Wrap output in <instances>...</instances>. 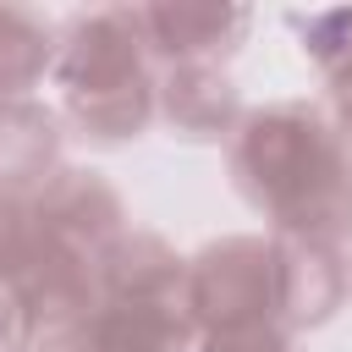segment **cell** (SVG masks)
<instances>
[{
  "label": "cell",
  "mask_w": 352,
  "mask_h": 352,
  "mask_svg": "<svg viewBox=\"0 0 352 352\" xmlns=\"http://www.w3.org/2000/svg\"><path fill=\"white\" fill-rule=\"evenodd\" d=\"M253 165L264 170V182L275 192H292L308 182V165H314V143L297 132V126H258L253 138Z\"/></svg>",
  "instance_id": "1"
},
{
  "label": "cell",
  "mask_w": 352,
  "mask_h": 352,
  "mask_svg": "<svg viewBox=\"0 0 352 352\" xmlns=\"http://www.w3.org/2000/svg\"><path fill=\"white\" fill-rule=\"evenodd\" d=\"M258 286H264V275L253 264H214L204 275V302L214 314H226L231 324H242L253 314V302H258Z\"/></svg>",
  "instance_id": "2"
},
{
  "label": "cell",
  "mask_w": 352,
  "mask_h": 352,
  "mask_svg": "<svg viewBox=\"0 0 352 352\" xmlns=\"http://www.w3.org/2000/svg\"><path fill=\"white\" fill-rule=\"evenodd\" d=\"M160 346V319L148 308H126L104 324V352H154Z\"/></svg>",
  "instance_id": "3"
},
{
  "label": "cell",
  "mask_w": 352,
  "mask_h": 352,
  "mask_svg": "<svg viewBox=\"0 0 352 352\" xmlns=\"http://www.w3.org/2000/svg\"><path fill=\"white\" fill-rule=\"evenodd\" d=\"M214 352H275V341L258 330V324H226L220 336H214Z\"/></svg>",
  "instance_id": "4"
}]
</instances>
